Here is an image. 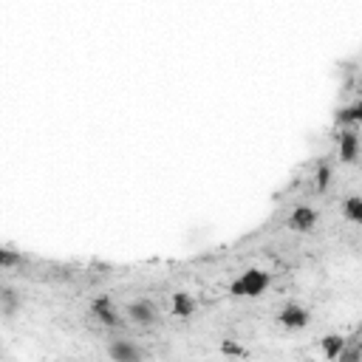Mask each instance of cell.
<instances>
[{"label": "cell", "instance_id": "6", "mask_svg": "<svg viewBox=\"0 0 362 362\" xmlns=\"http://www.w3.org/2000/svg\"><path fill=\"white\" fill-rule=\"evenodd\" d=\"M315 224H317V213L312 210V206H297V210L289 215V226H292V229H300V232L312 229Z\"/></svg>", "mask_w": 362, "mask_h": 362}, {"label": "cell", "instance_id": "9", "mask_svg": "<svg viewBox=\"0 0 362 362\" xmlns=\"http://www.w3.org/2000/svg\"><path fill=\"white\" fill-rule=\"evenodd\" d=\"M343 213H345V218H348L351 224H356V221L362 218V213H359V198H356V195H351V198L343 204Z\"/></svg>", "mask_w": 362, "mask_h": 362}, {"label": "cell", "instance_id": "10", "mask_svg": "<svg viewBox=\"0 0 362 362\" xmlns=\"http://www.w3.org/2000/svg\"><path fill=\"white\" fill-rule=\"evenodd\" d=\"M221 348H224V354H238V356H246V351H244V348H238L235 343H224Z\"/></svg>", "mask_w": 362, "mask_h": 362}, {"label": "cell", "instance_id": "5", "mask_svg": "<svg viewBox=\"0 0 362 362\" xmlns=\"http://www.w3.org/2000/svg\"><path fill=\"white\" fill-rule=\"evenodd\" d=\"M108 356L116 359V362H136V359H145L147 354H145L139 345L127 343V340H114V343L108 345Z\"/></svg>", "mask_w": 362, "mask_h": 362}, {"label": "cell", "instance_id": "7", "mask_svg": "<svg viewBox=\"0 0 362 362\" xmlns=\"http://www.w3.org/2000/svg\"><path fill=\"white\" fill-rule=\"evenodd\" d=\"M320 345H323V356H326V359H337L340 351L345 348V340L340 337V334H328V337L320 340Z\"/></svg>", "mask_w": 362, "mask_h": 362}, {"label": "cell", "instance_id": "1", "mask_svg": "<svg viewBox=\"0 0 362 362\" xmlns=\"http://www.w3.org/2000/svg\"><path fill=\"white\" fill-rule=\"evenodd\" d=\"M269 283H272V277L264 269H249V272H244L235 283H232L229 292L235 297H257V295L266 292Z\"/></svg>", "mask_w": 362, "mask_h": 362}, {"label": "cell", "instance_id": "3", "mask_svg": "<svg viewBox=\"0 0 362 362\" xmlns=\"http://www.w3.org/2000/svg\"><path fill=\"white\" fill-rule=\"evenodd\" d=\"M94 317L105 326V328H119L125 320H122V315H119V308L114 306V300H108V297H102V300H96L94 303Z\"/></svg>", "mask_w": 362, "mask_h": 362}, {"label": "cell", "instance_id": "8", "mask_svg": "<svg viewBox=\"0 0 362 362\" xmlns=\"http://www.w3.org/2000/svg\"><path fill=\"white\" fill-rule=\"evenodd\" d=\"M193 312H195V303H193L190 295H184V292L173 295V315L175 317H190Z\"/></svg>", "mask_w": 362, "mask_h": 362}, {"label": "cell", "instance_id": "4", "mask_svg": "<svg viewBox=\"0 0 362 362\" xmlns=\"http://www.w3.org/2000/svg\"><path fill=\"white\" fill-rule=\"evenodd\" d=\"M127 317H131L136 326H153L159 320V308L150 300H136V303L127 306Z\"/></svg>", "mask_w": 362, "mask_h": 362}, {"label": "cell", "instance_id": "2", "mask_svg": "<svg viewBox=\"0 0 362 362\" xmlns=\"http://www.w3.org/2000/svg\"><path fill=\"white\" fill-rule=\"evenodd\" d=\"M277 323L283 326V328H306L308 323H312V315L306 312L303 306H297V303H289V306H283L280 312H277Z\"/></svg>", "mask_w": 362, "mask_h": 362}]
</instances>
